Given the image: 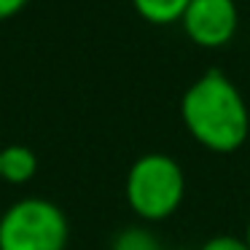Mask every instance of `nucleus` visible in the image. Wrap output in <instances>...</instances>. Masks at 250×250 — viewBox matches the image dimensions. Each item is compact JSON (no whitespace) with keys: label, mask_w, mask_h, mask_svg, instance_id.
<instances>
[{"label":"nucleus","mask_w":250,"mask_h":250,"mask_svg":"<svg viewBox=\"0 0 250 250\" xmlns=\"http://www.w3.org/2000/svg\"><path fill=\"white\" fill-rule=\"evenodd\" d=\"M129 210L143 223L172 218L186 199V169L169 153H143L132 162L124 180Z\"/></svg>","instance_id":"f03ea898"},{"label":"nucleus","mask_w":250,"mask_h":250,"mask_svg":"<svg viewBox=\"0 0 250 250\" xmlns=\"http://www.w3.org/2000/svg\"><path fill=\"white\" fill-rule=\"evenodd\" d=\"M27 6V0H0V19H8Z\"/></svg>","instance_id":"1a4fd4ad"},{"label":"nucleus","mask_w":250,"mask_h":250,"mask_svg":"<svg viewBox=\"0 0 250 250\" xmlns=\"http://www.w3.org/2000/svg\"><path fill=\"white\" fill-rule=\"evenodd\" d=\"M180 119L196 146L234 153L250 137V108L239 86L223 70H205L180 100Z\"/></svg>","instance_id":"f257e3e1"},{"label":"nucleus","mask_w":250,"mask_h":250,"mask_svg":"<svg viewBox=\"0 0 250 250\" xmlns=\"http://www.w3.org/2000/svg\"><path fill=\"white\" fill-rule=\"evenodd\" d=\"M38 172V156L27 146H6L0 148V180L11 186L30 183Z\"/></svg>","instance_id":"39448f33"},{"label":"nucleus","mask_w":250,"mask_h":250,"mask_svg":"<svg viewBox=\"0 0 250 250\" xmlns=\"http://www.w3.org/2000/svg\"><path fill=\"white\" fill-rule=\"evenodd\" d=\"M180 22L191 43L202 49H221L237 33L239 11L234 0H191Z\"/></svg>","instance_id":"20e7f679"},{"label":"nucleus","mask_w":250,"mask_h":250,"mask_svg":"<svg viewBox=\"0 0 250 250\" xmlns=\"http://www.w3.org/2000/svg\"><path fill=\"white\" fill-rule=\"evenodd\" d=\"M110 250H164V242L146 223H135V226H126L116 234Z\"/></svg>","instance_id":"0eeeda50"},{"label":"nucleus","mask_w":250,"mask_h":250,"mask_svg":"<svg viewBox=\"0 0 250 250\" xmlns=\"http://www.w3.org/2000/svg\"><path fill=\"white\" fill-rule=\"evenodd\" d=\"M242 237H245V242H248V248H250V218H248V226H245V234H242Z\"/></svg>","instance_id":"9d476101"},{"label":"nucleus","mask_w":250,"mask_h":250,"mask_svg":"<svg viewBox=\"0 0 250 250\" xmlns=\"http://www.w3.org/2000/svg\"><path fill=\"white\" fill-rule=\"evenodd\" d=\"M132 6L151 24H175L183 19L191 0H132Z\"/></svg>","instance_id":"423d86ee"},{"label":"nucleus","mask_w":250,"mask_h":250,"mask_svg":"<svg viewBox=\"0 0 250 250\" xmlns=\"http://www.w3.org/2000/svg\"><path fill=\"white\" fill-rule=\"evenodd\" d=\"M199 250H250L245 237H237V234H212L202 242Z\"/></svg>","instance_id":"6e6552de"},{"label":"nucleus","mask_w":250,"mask_h":250,"mask_svg":"<svg viewBox=\"0 0 250 250\" xmlns=\"http://www.w3.org/2000/svg\"><path fill=\"white\" fill-rule=\"evenodd\" d=\"M70 223L43 196L19 199L0 215V250H67Z\"/></svg>","instance_id":"7ed1b4c3"}]
</instances>
